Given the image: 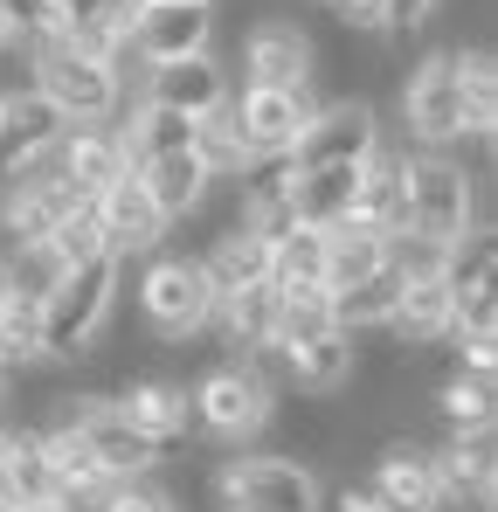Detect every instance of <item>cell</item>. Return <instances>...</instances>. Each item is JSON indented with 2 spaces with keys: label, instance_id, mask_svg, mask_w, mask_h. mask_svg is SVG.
I'll use <instances>...</instances> for the list:
<instances>
[{
  "label": "cell",
  "instance_id": "26",
  "mask_svg": "<svg viewBox=\"0 0 498 512\" xmlns=\"http://www.w3.org/2000/svg\"><path fill=\"white\" fill-rule=\"evenodd\" d=\"M201 270H208L215 298L249 291V284H270V243L249 236V229H222V236L208 243V256H201Z\"/></svg>",
  "mask_w": 498,
  "mask_h": 512
},
{
  "label": "cell",
  "instance_id": "18",
  "mask_svg": "<svg viewBox=\"0 0 498 512\" xmlns=\"http://www.w3.org/2000/svg\"><path fill=\"white\" fill-rule=\"evenodd\" d=\"M56 173L77 187L83 201L97 194V187H111L118 173H132L125 160V139H118V125H70L63 139H56Z\"/></svg>",
  "mask_w": 498,
  "mask_h": 512
},
{
  "label": "cell",
  "instance_id": "17",
  "mask_svg": "<svg viewBox=\"0 0 498 512\" xmlns=\"http://www.w3.org/2000/svg\"><path fill=\"white\" fill-rule=\"evenodd\" d=\"M312 63H319V49H312V35L291 28V21H263V28L243 42V70H249V84H256V90L312 84Z\"/></svg>",
  "mask_w": 498,
  "mask_h": 512
},
{
  "label": "cell",
  "instance_id": "9",
  "mask_svg": "<svg viewBox=\"0 0 498 512\" xmlns=\"http://www.w3.org/2000/svg\"><path fill=\"white\" fill-rule=\"evenodd\" d=\"M63 423L77 429V443L97 457V471H104L111 485H118V478H146V471L160 464V443H146L139 429L125 423L111 395H77Z\"/></svg>",
  "mask_w": 498,
  "mask_h": 512
},
{
  "label": "cell",
  "instance_id": "19",
  "mask_svg": "<svg viewBox=\"0 0 498 512\" xmlns=\"http://www.w3.org/2000/svg\"><path fill=\"white\" fill-rule=\"evenodd\" d=\"M146 104L160 111H180V118H208L229 104V77L215 56H180V63H160L153 84H146Z\"/></svg>",
  "mask_w": 498,
  "mask_h": 512
},
{
  "label": "cell",
  "instance_id": "37",
  "mask_svg": "<svg viewBox=\"0 0 498 512\" xmlns=\"http://www.w3.org/2000/svg\"><path fill=\"white\" fill-rule=\"evenodd\" d=\"M90 256H104V243H97V222H90V208L83 215H70L49 243H42V263L49 270H77V263H90Z\"/></svg>",
  "mask_w": 498,
  "mask_h": 512
},
{
  "label": "cell",
  "instance_id": "29",
  "mask_svg": "<svg viewBox=\"0 0 498 512\" xmlns=\"http://www.w3.org/2000/svg\"><path fill=\"white\" fill-rule=\"evenodd\" d=\"M450 70H457L464 132H471V139H492L498 132V63H492V49H450Z\"/></svg>",
  "mask_w": 498,
  "mask_h": 512
},
{
  "label": "cell",
  "instance_id": "25",
  "mask_svg": "<svg viewBox=\"0 0 498 512\" xmlns=\"http://www.w3.org/2000/svg\"><path fill=\"white\" fill-rule=\"evenodd\" d=\"M146 180V194H153V208H160L166 222H187L201 201H208V187H215V173L194 160V146L187 153H160V160H146V167H132Z\"/></svg>",
  "mask_w": 498,
  "mask_h": 512
},
{
  "label": "cell",
  "instance_id": "30",
  "mask_svg": "<svg viewBox=\"0 0 498 512\" xmlns=\"http://www.w3.org/2000/svg\"><path fill=\"white\" fill-rule=\"evenodd\" d=\"M270 284L277 291H326V229H284L270 243Z\"/></svg>",
  "mask_w": 498,
  "mask_h": 512
},
{
  "label": "cell",
  "instance_id": "34",
  "mask_svg": "<svg viewBox=\"0 0 498 512\" xmlns=\"http://www.w3.org/2000/svg\"><path fill=\"white\" fill-rule=\"evenodd\" d=\"M395 298H402V277L395 270H374L367 284H353V291L332 298V319H339V333H367V326H388L395 319Z\"/></svg>",
  "mask_w": 498,
  "mask_h": 512
},
{
  "label": "cell",
  "instance_id": "12",
  "mask_svg": "<svg viewBox=\"0 0 498 512\" xmlns=\"http://www.w3.org/2000/svg\"><path fill=\"white\" fill-rule=\"evenodd\" d=\"M208 42H215V7H166V0H146V14L125 35V49L153 70L180 56H208Z\"/></svg>",
  "mask_w": 498,
  "mask_h": 512
},
{
  "label": "cell",
  "instance_id": "15",
  "mask_svg": "<svg viewBox=\"0 0 498 512\" xmlns=\"http://www.w3.org/2000/svg\"><path fill=\"white\" fill-rule=\"evenodd\" d=\"M402 215H409V153L374 146L353 167V215L346 222H360L374 236H402Z\"/></svg>",
  "mask_w": 498,
  "mask_h": 512
},
{
  "label": "cell",
  "instance_id": "1",
  "mask_svg": "<svg viewBox=\"0 0 498 512\" xmlns=\"http://www.w3.org/2000/svg\"><path fill=\"white\" fill-rule=\"evenodd\" d=\"M118 277H125L118 256H90L77 270H56V284L35 298L42 305V360H83L97 346L111 305H118Z\"/></svg>",
  "mask_w": 498,
  "mask_h": 512
},
{
  "label": "cell",
  "instance_id": "42",
  "mask_svg": "<svg viewBox=\"0 0 498 512\" xmlns=\"http://www.w3.org/2000/svg\"><path fill=\"white\" fill-rule=\"evenodd\" d=\"M14 291H21V284H14V270H7V256H0V305H7Z\"/></svg>",
  "mask_w": 498,
  "mask_h": 512
},
{
  "label": "cell",
  "instance_id": "32",
  "mask_svg": "<svg viewBox=\"0 0 498 512\" xmlns=\"http://www.w3.org/2000/svg\"><path fill=\"white\" fill-rule=\"evenodd\" d=\"M42 436H49V471H56V492H63L70 506H83V499H104V485H111V478L97 471V457L77 443V429H70V423H49Z\"/></svg>",
  "mask_w": 498,
  "mask_h": 512
},
{
  "label": "cell",
  "instance_id": "24",
  "mask_svg": "<svg viewBox=\"0 0 498 512\" xmlns=\"http://www.w3.org/2000/svg\"><path fill=\"white\" fill-rule=\"evenodd\" d=\"M284 353V367H291V381L305 388V395H339L346 381H353V367H360V353H353V333H312V340H291L277 346Z\"/></svg>",
  "mask_w": 498,
  "mask_h": 512
},
{
  "label": "cell",
  "instance_id": "31",
  "mask_svg": "<svg viewBox=\"0 0 498 512\" xmlns=\"http://www.w3.org/2000/svg\"><path fill=\"white\" fill-rule=\"evenodd\" d=\"M118 139H125V160L146 167V160H160V153H187V146H194V118L160 111V104L139 97V111H132V125H118Z\"/></svg>",
  "mask_w": 498,
  "mask_h": 512
},
{
  "label": "cell",
  "instance_id": "7",
  "mask_svg": "<svg viewBox=\"0 0 498 512\" xmlns=\"http://www.w3.org/2000/svg\"><path fill=\"white\" fill-rule=\"evenodd\" d=\"M236 111V132H243L249 160L263 167V160H291V146L305 139V125L319 118V90L298 84V90H243V104H229Z\"/></svg>",
  "mask_w": 498,
  "mask_h": 512
},
{
  "label": "cell",
  "instance_id": "28",
  "mask_svg": "<svg viewBox=\"0 0 498 512\" xmlns=\"http://www.w3.org/2000/svg\"><path fill=\"white\" fill-rule=\"evenodd\" d=\"M374 270H388V236H374V229H360V222H339L326 229V291H353V284H367Z\"/></svg>",
  "mask_w": 498,
  "mask_h": 512
},
{
  "label": "cell",
  "instance_id": "39",
  "mask_svg": "<svg viewBox=\"0 0 498 512\" xmlns=\"http://www.w3.org/2000/svg\"><path fill=\"white\" fill-rule=\"evenodd\" d=\"M332 21H339V28H353V35H388L381 0H332Z\"/></svg>",
  "mask_w": 498,
  "mask_h": 512
},
{
  "label": "cell",
  "instance_id": "3",
  "mask_svg": "<svg viewBox=\"0 0 498 512\" xmlns=\"http://www.w3.org/2000/svg\"><path fill=\"white\" fill-rule=\"evenodd\" d=\"M28 84L70 125H111L118 118V63L111 56H83L70 42H42V49H28Z\"/></svg>",
  "mask_w": 498,
  "mask_h": 512
},
{
  "label": "cell",
  "instance_id": "6",
  "mask_svg": "<svg viewBox=\"0 0 498 512\" xmlns=\"http://www.w3.org/2000/svg\"><path fill=\"white\" fill-rule=\"evenodd\" d=\"M139 312L160 340H194L215 319V284H208L201 256H153L139 277Z\"/></svg>",
  "mask_w": 498,
  "mask_h": 512
},
{
  "label": "cell",
  "instance_id": "46",
  "mask_svg": "<svg viewBox=\"0 0 498 512\" xmlns=\"http://www.w3.org/2000/svg\"><path fill=\"white\" fill-rule=\"evenodd\" d=\"M0 402H7V367H0Z\"/></svg>",
  "mask_w": 498,
  "mask_h": 512
},
{
  "label": "cell",
  "instance_id": "27",
  "mask_svg": "<svg viewBox=\"0 0 498 512\" xmlns=\"http://www.w3.org/2000/svg\"><path fill=\"white\" fill-rule=\"evenodd\" d=\"M388 333H395L402 346H436V340H450V284H443V277H415V284H402Z\"/></svg>",
  "mask_w": 498,
  "mask_h": 512
},
{
  "label": "cell",
  "instance_id": "43",
  "mask_svg": "<svg viewBox=\"0 0 498 512\" xmlns=\"http://www.w3.org/2000/svg\"><path fill=\"white\" fill-rule=\"evenodd\" d=\"M21 512H77L70 499H49V506H21Z\"/></svg>",
  "mask_w": 498,
  "mask_h": 512
},
{
  "label": "cell",
  "instance_id": "8",
  "mask_svg": "<svg viewBox=\"0 0 498 512\" xmlns=\"http://www.w3.org/2000/svg\"><path fill=\"white\" fill-rule=\"evenodd\" d=\"M374 146H381V111H374L367 97H332V104H319V118L305 125V139L291 146V167L298 173L360 167Z\"/></svg>",
  "mask_w": 498,
  "mask_h": 512
},
{
  "label": "cell",
  "instance_id": "47",
  "mask_svg": "<svg viewBox=\"0 0 498 512\" xmlns=\"http://www.w3.org/2000/svg\"><path fill=\"white\" fill-rule=\"evenodd\" d=\"M0 436H7V423H0Z\"/></svg>",
  "mask_w": 498,
  "mask_h": 512
},
{
  "label": "cell",
  "instance_id": "4",
  "mask_svg": "<svg viewBox=\"0 0 498 512\" xmlns=\"http://www.w3.org/2000/svg\"><path fill=\"white\" fill-rule=\"evenodd\" d=\"M215 506L222 512H319L326 485L298 457H236L215 471Z\"/></svg>",
  "mask_w": 498,
  "mask_h": 512
},
{
  "label": "cell",
  "instance_id": "45",
  "mask_svg": "<svg viewBox=\"0 0 498 512\" xmlns=\"http://www.w3.org/2000/svg\"><path fill=\"white\" fill-rule=\"evenodd\" d=\"M0 49H7V14H0Z\"/></svg>",
  "mask_w": 498,
  "mask_h": 512
},
{
  "label": "cell",
  "instance_id": "23",
  "mask_svg": "<svg viewBox=\"0 0 498 512\" xmlns=\"http://www.w3.org/2000/svg\"><path fill=\"white\" fill-rule=\"evenodd\" d=\"M215 326H222V340L236 346L243 360L277 353V284H249V291L215 298Z\"/></svg>",
  "mask_w": 498,
  "mask_h": 512
},
{
  "label": "cell",
  "instance_id": "11",
  "mask_svg": "<svg viewBox=\"0 0 498 512\" xmlns=\"http://www.w3.org/2000/svg\"><path fill=\"white\" fill-rule=\"evenodd\" d=\"M402 118L422 139V153H443L450 139H464V104H457V70H450V49H429L402 77Z\"/></svg>",
  "mask_w": 498,
  "mask_h": 512
},
{
  "label": "cell",
  "instance_id": "44",
  "mask_svg": "<svg viewBox=\"0 0 498 512\" xmlns=\"http://www.w3.org/2000/svg\"><path fill=\"white\" fill-rule=\"evenodd\" d=\"M166 7H215V0H166Z\"/></svg>",
  "mask_w": 498,
  "mask_h": 512
},
{
  "label": "cell",
  "instance_id": "14",
  "mask_svg": "<svg viewBox=\"0 0 498 512\" xmlns=\"http://www.w3.org/2000/svg\"><path fill=\"white\" fill-rule=\"evenodd\" d=\"M374 499L388 512H443V485H436V457L415 436H388L374 457Z\"/></svg>",
  "mask_w": 498,
  "mask_h": 512
},
{
  "label": "cell",
  "instance_id": "40",
  "mask_svg": "<svg viewBox=\"0 0 498 512\" xmlns=\"http://www.w3.org/2000/svg\"><path fill=\"white\" fill-rule=\"evenodd\" d=\"M436 14V0H381V21L395 28V35H409V28H422Z\"/></svg>",
  "mask_w": 498,
  "mask_h": 512
},
{
  "label": "cell",
  "instance_id": "10",
  "mask_svg": "<svg viewBox=\"0 0 498 512\" xmlns=\"http://www.w3.org/2000/svg\"><path fill=\"white\" fill-rule=\"evenodd\" d=\"M90 222H97V243L104 256H153L166 236V215L153 208V194H146V180L139 173H118L111 187H97L90 194Z\"/></svg>",
  "mask_w": 498,
  "mask_h": 512
},
{
  "label": "cell",
  "instance_id": "5",
  "mask_svg": "<svg viewBox=\"0 0 498 512\" xmlns=\"http://www.w3.org/2000/svg\"><path fill=\"white\" fill-rule=\"evenodd\" d=\"M187 402H194V423L222 443H243L277 416V388H270L263 360H222L215 374H201V388Z\"/></svg>",
  "mask_w": 498,
  "mask_h": 512
},
{
  "label": "cell",
  "instance_id": "36",
  "mask_svg": "<svg viewBox=\"0 0 498 512\" xmlns=\"http://www.w3.org/2000/svg\"><path fill=\"white\" fill-rule=\"evenodd\" d=\"M332 291H277V346L312 340V333H332Z\"/></svg>",
  "mask_w": 498,
  "mask_h": 512
},
{
  "label": "cell",
  "instance_id": "16",
  "mask_svg": "<svg viewBox=\"0 0 498 512\" xmlns=\"http://www.w3.org/2000/svg\"><path fill=\"white\" fill-rule=\"evenodd\" d=\"M70 132V118L42 97V90H7L0 97V173H21L28 160H42V153H56V139Z\"/></svg>",
  "mask_w": 498,
  "mask_h": 512
},
{
  "label": "cell",
  "instance_id": "33",
  "mask_svg": "<svg viewBox=\"0 0 498 512\" xmlns=\"http://www.w3.org/2000/svg\"><path fill=\"white\" fill-rule=\"evenodd\" d=\"M436 416H443L450 429H492V416H498L492 374H471V367L443 374V388H436Z\"/></svg>",
  "mask_w": 498,
  "mask_h": 512
},
{
  "label": "cell",
  "instance_id": "38",
  "mask_svg": "<svg viewBox=\"0 0 498 512\" xmlns=\"http://www.w3.org/2000/svg\"><path fill=\"white\" fill-rule=\"evenodd\" d=\"M97 512H173V492H160L153 478H118V485H104Z\"/></svg>",
  "mask_w": 498,
  "mask_h": 512
},
{
  "label": "cell",
  "instance_id": "20",
  "mask_svg": "<svg viewBox=\"0 0 498 512\" xmlns=\"http://www.w3.org/2000/svg\"><path fill=\"white\" fill-rule=\"evenodd\" d=\"M118 402V416L139 429L146 443H173V436H187V423H194V402H187V388L180 381H166V374H146V381H132L125 395H111Z\"/></svg>",
  "mask_w": 498,
  "mask_h": 512
},
{
  "label": "cell",
  "instance_id": "13",
  "mask_svg": "<svg viewBox=\"0 0 498 512\" xmlns=\"http://www.w3.org/2000/svg\"><path fill=\"white\" fill-rule=\"evenodd\" d=\"M436 457V485H443V506H471L492 512L498 506V450L492 429H450V443L429 450Z\"/></svg>",
  "mask_w": 498,
  "mask_h": 512
},
{
  "label": "cell",
  "instance_id": "22",
  "mask_svg": "<svg viewBox=\"0 0 498 512\" xmlns=\"http://www.w3.org/2000/svg\"><path fill=\"white\" fill-rule=\"evenodd\" d=\"M284 194H291V222H305V229H339V222L353 215V167L298 173L284 160Z\"/></svg>",
  "mask_w": 498,
  "mask_h": 512
},
{
  "label": "cell",
  "instance_id": "41",
  "mask_svg": "<svg viewBox=\"0 0 498 512\" xmlns=\"http://www.w3.org/2000/svg\"><path fill=\"white\" fill-rule=\"evenodd\" d=\"M332 512H388V506L374 499V485H339L332 492Z\"/></svg>",
  "mask_w": 498,
  "mask_h": 512
},
{
  "label": "cell",
  "instance_id": "35",
  "mask_svg": "<svg viewBox=\"0 0 498 512\" xmlns=\"http://www.w3.org/2000/svg\"><path fill=\"white\" fill-rule=\"evenodd\" d=\"M28 360H42V305H35V291H14L0 305V367L14 374Z\"/></svg>",
  "mask_w": 498,
  "mask_h": 512
},
{
  "label": "cell",
  "instance_id": "2",
  "mask_svg": "<svg viewBox=\"0 0 498 512\" xmlns=\"http://www.w3.org/2000/svg\"><path fill=\"white\" fill-rule=\"evenodd\" d=\"M478 222V173H464L450 153H409V215L402 236H422L436 250H457Z\"/></svg>",
  "mask_w": 498,
  "mask_h": 512
},
{
  "label": "cell",
  "instance_id": "21",
  "mask_svg": "<svg viewBox=\"0 0 498 512\" xmlns=\"http://www.w3.org/2000/svg\"><path fill=\"white\" fill-rule=\"evenodd\" d=\"M0 492H7L14 506H49V499H63V492H56V471H49V436L35 423L0 436Z\"/></svg>",
  "mask_w": 498,
  "mask_h": 512
}]
</instances>
